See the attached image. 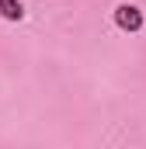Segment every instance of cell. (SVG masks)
<instances>
[{
    "mask_svg": "<svg viewBox=\"0 0 146 149\" xmlns=\"http://www.w3.org/2000/svg\"><path fill=\"white\" fill-rule=\"evenodd\" d=\"M115 24H118L122 31H139V28H143V10H139L136 3H118V7H115Z\"/></svg>",
    "mask_w": 146,
    "mask_h": 149,
    "instance_id": "1",
    "label": "cell"
},
{
    "mask_svg": "<svg viewBox=\"0 0 146 149\" xmlns=\"http://www.w3.org/2000/svg\"><path fill=\"white\" fill-rule=\"evenodd\" d=\"M0 14H4L7 21H21V17H25V3H21V0H0Z\"/></svg>",
    "mask_w": 146,
    "mask_h": 149,
    "instance_id": "2",
    "label": "cell"
}]
</instances>
